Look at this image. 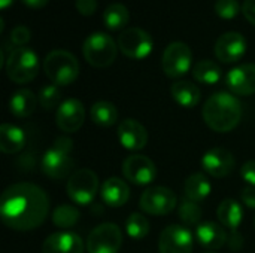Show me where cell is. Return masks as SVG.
<instances>
[{
    "label": "cell",
    "instance_id": "cell-34",
    "mask_svg": "<svg viewBox=\"0 0 255 253\" xmlns=\"http://www.w3.org/2000/svg\"><path fill=\"white\" fill-rule=\"evenodd\" d=\"M214 7L217 15L223 19H233L242 10V6L238 0H217Z\"/></svg>",
    "mask_w": 255,
    "mask_h": 253
},
{
    "label": "cell",
    "instance_id": "cell-18",
    "mask_svg": "<svg viewBox=\"0 0 255 253\" xmlns=\"http://www.w3.org/2000/svg\"><path fill=\"white\" fill-rule=\"evenodd\" d=\"M118 140L128 151H140L148 143V133L139 121L124 119L118 125Z\"/></svg>",
    "mask_w": 255,
    "mask_h": 253
},
{
    "label": "cell",
    "instance_id": "cell-5",
    "mask_svg": "<svg viewBox=\"0 0 255 253\" xmlns=\"http://www.w3.org/2000/svg\"><path fill=\"white\" fill-rule=\"evenodd\" d=\"M82 54L88 64L97 69H103L115 61L118 54V43L109 34L96 31L84 40Z\"/></svg>",
    "mask_w": 255,
    "mask_h": 253
},
{
    "label": "cell",
    "instance_id": "cell-2",
    "mask_svg": "<svg viewBox=\"0 0 255 253\" xmlns=\"http://www.w3.org/2000/svg\"><path fill=\"white\" fill-rule=\"evenodd\" d=\"M206 125L217 133H227L238 127L242 118V104L230 92L211 95L202 110Z\"/></svg>",
    "mask_w": 255,
    "mask_h": 253
},
{
    "label": "cell",
    "instance_id": "cell-3",
    "mask_svg": "<svg viewBox=\"0 0 255 253\" xmlns=\"http://www.w3.org/2000/svg\"><path fill=\"white\" fill-rule=\"evenodd\" d=\"M43 70L54 85L66 86L78 79L79 63L72 52L64 49H54L45 57Z\"/></svg>",
    "mask_w": 255,
    "mask_h": 253
},
{
    "label": "cell",
    "instance_id": "cell-17",
    "mask_svg": "<svg viewBox=\"0 0 255 253\" xmlns=\"http://www.w3.org/2000/svg\"><path fill=\"white\" fill-rule=\"evenodd\" d=\"M226 84L238 95L255 94V64H242L232 69L226 76Z\"/></svg>",
    "mask_w": 255,
    "mask_h": 253
},
{
    "label": "cell",
    "instance_id": "cell-8",
    "mask_svg": "<svg viewBox=\"0 0 255 253\" xmlns=\"http://www.w3.org/2000/svg\"><path fill=\"white\" fill-rule=\"evenodd\" d=\"M118 48L120 51L133 60L146 58L154 49V40L148 31L139 27H130L120 33L118 36Z\"/></svg>",
    "mask_w": 255,
    "mask_h": 253
},
{
    "label": "cell",
    "instance_id": "cell-35",
    "mask_svg": "<svg viewBox=\"0 0 255 253\" xmlns=\"http://www.w3.org/2000/svg\"><path fill=\"white\" fill-rule=\"evenodd\" d=\"M30 37H31V33H30V30L27 27H24V25L15 27L10 31V36H9V43L12 46L10 51L18 49V48H25V45L30 42Z\"/></svg>",
    "mask_w": 255,
    "mask_h": 253
},
{
    "label": "cell",
    "instance_id": "cell-25",
    "mask_svg": "<svg viewBox=\"0 0 255 253\" xmlns=\"http://www.w3.org/2000/svg\"><path fill=\"white\" fill-rule=\"evenodd\" d=\"M217 215L224 228H229L230 231L236 233V230L239 228V225L242 222L244 210H242V206L236 200L227 198L218 206Z\"/></svg>",
    "mask_w": 255,
    "mask_h": 253
},
{
    "label": "cell",
    "instance_id": "cell-41",
    "mask_svg": "<svg viewBox=\"0 0 255 253\" xmlns=\"http://www.w3.org/2000/svg\"><path fill=\"white\" fill-rule=\"evenodd\" d=\"M12 3L13 0H0V9H7Z\"/></svg>",
    "mask_w": 255,
    "mask_h": 253
},
{
    "label": "cell",
    "instance_id": "cell-16",
    "mask_svg": "<svg viewBox=\"0 0 255 253\" xmlns=\"http://www.w3.org/2000/svg\"><path fill=\"white\" fill-rule=\"evenodd\" d=\"M203 170L212 177L223 179L235 169V157L224 148H212L202 157Z\"/></svg>",
    "mask_w": 255,
    "mask_h": 253
},
{
    "label": "cell",
    "instance_id": "cell-21",
    "mask_svg": "<svg viewBox=\"0 0 255 253\" xmlns=\"http://www.w3.org/2000/svg\"><path fill=\"white\" fill-rule=\"evenodd\" d=\"M100 194H102L105 204L109 207H121L130 198L128 185L120 177H111L105 180V183L102 185Z\"/></svg>",
    "mask_w": 255,
    "mask_h": 253
},
{
    "label": "cell",
    "instance_id": "cell-1",
    "mask_svg": "<svg viewBox=\"0 0 255 253\" xmlns=\"http://www.w3.org/2000/svg\"><path fill=\"white\" fill-rule=\"evenodd\" d=\"M49 212V198L33 183H15L0 198V216L15 231H31L40 227Z\"/></svg>",
    "mask_w": 255,
    "mask_h": 253
},
{
    "label": "cell",
    "instance_id": "cell-4",
    "mask_svg": "<svg viewBox=\"0 0 255 253\" xmlns=\"http://www.w3.org/2000/svg\"><path fill=\"white\" fill-rule=\"evenodd\" d=\"M73 142L69 137H58L42 158V171L55 180L64 179L73 167Z\"/></svg>",
    "mask_w": 255,
    "mask_h": 253
},
{
    "label": "cell",
    "instance_id": "cell-23",
    "mask_svg": "<svg viewBox=\"0 0 255 253\" xmlns=\"http://www.w3.org/2000/svg\"><path fill=\"white\" fill-rule=\"evenodd\" d=\"M25 145L24 131L13 124H3L0 127V151L12 155L19 152Z\"/></svg>",
    "mask_w": 255,
    "mask_h": 253
},
{
    "label": "cell",
    "instance_id": "cell-30",
    "mask_svg": "<svg viewBox=\"0 0 255 253\" xmlns=\"http://www.w3.org/2000/svg\"><path fill=\"white\" fill-rule=\"evenodd\" d=\"M79 216L81 215L76 207H73L70 204H61L54 210L52 222L58 228H72L78 222Z\"/></svg>",
    "mask_w": 255,
    "mask_h": 253
},
{
    "label": "cell",
    "instance_id": "cell-12",
    "mask_svg": "<svg viewBox=\"0 0 255 253\" xmlns=\"http://www.w3.org/2000/svg\"><path fill=\"white\" fill-rule=\"evenodd\" d=\"M123 174L134 185H149L157 177V167L148 157L136 154L123 163Z\"/></svg>",
    "mask_w": 255,
    "mask_h": 253
},
{
    "label": "cell",
    "instance_id": "cell-40",
    "mask_svg": "<svg viewBox=\"0 0 255 253\" xmlns=\"http://www.w3.org/2000/svg\"><path fill=\"white\" fill-rule=\"evenodd\" d=\"M21 1L30 9H42L49 0H21Z\"/></svg>",
    "mask_w": 255,
    "mask_h": 253
},
{
    "label": "cell",
    "instance_id": "cell-14",
    "mask_svg": "<svg viewBox=\"0 0 255 253\" xmlns=\"http://www.w3.org/2000/svg\"><path fill=\"white\" fill-rule=\"evenodd\" d=\"M85 121V107L76 98L64 100L55 113L57 127L64 133H75L78 131Z\"/></svg>",
    "mask_w": 255,
    "mask_h": 253
},
{
    "label": "cell",
    "instance_id": "cell-20",
    "mask_svg": "<svg viewBox=\"0 0 255 253\" xmlns=\"http://www.w3.org/2000/svg\"><path fill=\"white\" fill-rule=\"evenodd\" d=\"M196 239L200 246L208 251H218L227 242V233L223 225L215 222H203L196 228Z\"/></svg>",
    "mask_w": 255,
    "mask_h": 253
},
{
    "label": "cell",
    "instance_id": "cell-15",
    "mask_svg": "<svg viewBox=\"0 0 255 253\" xmlns=\"http://www.w3.org/2000/svg\"><path fill=\"white\" fill-rule=\"evenodd\" d=\"M215 55L223 63H236L247 52V40L238 31H229L218 37L214 46Z\"/></svg>",
    "mask_w": 255,
    "mask_h": 253
},
{
    "label": "cell",
    "instance_id": "cell-7",
    "mask_svg": "<svg viewBox=\"0 0 255 253\" xmlns=\"http://www.w3.org/2000/svg\"><path fill=\"white\" fill-rule=\"evenodd\" d=\"M69 198L79 206H88L93 203L99 192V177L90 169L75 171L66 186Z\"/></svg>",
    "mask_w": 255,
    "mask_h": 253
},
{
    "label": "cell",
    "instance_id": "cell-24",
    "mask_svg": "<svg viewBox=\"0 0 255 253\" xmlns=\"http://www.w3.org/2000/svg\"><path fill=\"white\" fill-rule=\"evenodd\" d=\"M170 92H172V97L173 100L185 107V109H191V107H196L200 101V89L197 85H194L193 82L190 81H178L172 85L170 88Z\"/></svg>",
    "mask_w": 255,
    "mask_h": 253
},
{
    "label": "cell",
    "instance_id": "cell-26",
    "mask_svg": "<svg viewBox=\"0 0 255 253\" xmlns=\"http://www.w3.org/2000/svg\"><path fill=\"white\" fill-rule=\"evenodd\" d=\"M184 191H185L187 198L199 203L209 197V194L212 191V185L203 173H194L185 180Z\"/></svg>",
    "mask_w": 255,
    "mask_h": 253
},
{
    "label": "cell",
    "instance_id": "cell-31",
    "mask_svg": "<svg viewBox=\"0 0 255 253\" xmlns=\"http://www.w3.org/2000/svg\"><path fill=\"white\" fill-rule=\"evenodd\" d=\"M126 231L127 236L133 240H142L149 233V222L140 213H131L126 221Z\"/></svg>",
    "mask_w": 255,
    "mask_h": 253
},
{
    "label": "cell",
    "instance_id": "cell-22",
    "mask_svg": "<svg viewBox=\"0 0 255 253\" xmlns=\"http://www.w3.org/2000/svg\"><path fill=\"white\" fill-rule=\"evenodd\" d=\"M39 100L30 89H18L10 95L9 110L16 118H28L34 113Z\"/></svg>",
    "mask_w": 255,
    "mask_h": 253
},
{
    "label": "cell",
    "instance_id": "cell-38",
    "mask_svg": "<svg viewBox=\"0 0 255 253\" xmlns=\"http://www.w3.org/2000/svg\"><path fill=\"white\" fill-rule=\"evenodd\" d=\"M242 201L250 209H255V186H247L242 191Z\"/></svg>",
    "mask_w": 255,
    "mask_h": 253
},
{
    "label": "cell",
    "instance_id": "cell-29",
    "mask_svg": "<svg viewBox=\"0 0 255 253\" xmlns=\"http://www.w3.org/2000/svg\"><path fill=\"white\" fill-rule=\"evenodd\" d=\"M91 119L102 127H112L118 121V110L111 101H97L91 107Z\"/></svg>",
    "mask_w": 255,
    "mask_h": 253
},
{
    "label": "cell",
    "instance_id": "cell-6",
    "mask_svg": "<svg viewBox=\"0 0 255 253\" xmlns=\"http://www.w3.org/2000/svg\"><path fill=\"white\" fill-rule=\"evenodd\" d=\"M39 72L37 54L30 48H18L9 52L6 60L7 78L15 84H27Z\"/></svg>",
    "mask_w": 255,
    "mask_h": 253
},
{
    "label": "cell",
    "instance_id": "cell-11",
    "mask_svg": "<svg viewBox=\"0 0 255 253\" xmlns=\"http://www.w3.org/2000/svg\"><path fill=\"white\" fill-rule=\"evenodd\" d=\"M193 63L191 48L184 42H172L163 52L161 66L169 78H181L190 72Z\"/></svg>",
    "mask_w": 255,
    "mask_h": 253
},
{
    "label": "cell",
    "instance_id": "cell-36",
    "mask_svg": "<svg viewBox=\"0 0 255 253\" xmlns=\"http://www.w3.org/2000/svg\"><path fill=\"white\" fill-rule=\"evenodd\" d=\"M97 4H99L97 0H76V3H75L78 12L85 16L93 15L97 10Z\"/></svg>",
    "mask_w": 255,
    "mask_h": 253
},
{
    "label": "cell",
    "instance_id": "cell-27",
    "mask_svg": "<svg viewBox=\"0 0 255 253\" xmlns=\"http://www.w3.org/2000/svg\"><path fill=\"white\" fill-rule=\"evenodd\" d=\"M130 19V12L123 3H112L103 12V24L111 31L123 30Z\"/></svg>",
    "mask_w": 255,
    "mask_h": 253
},
{
    "label": "cell",
    "instance_id": "cell-32",
    "mask_svg": "<svg viewBox=\"0 0 255 253\" xmlns=\"http://www.w3.org/2000/svg\"><path fill=\"white\" fill-rule=\"evenodd\" d=\"M179 218L185 225H197L199 221L202 219V207L199 206V203L190 200V198H184L179 204Z\"/></svg>",
    "mask_w": 255,
    "mask_h": 253
},
{
    "label": "cell",
    "instance_id": "cell-42",
    "mask_svg": "<svg viewBox=\"0 0 255 253\" xmlns=\"http://www.w3.org/2000/svg\"><path fill=\"white\" fill-rule=\"evenodd\" d=\"M208 253H214V252H208Z\"/></svg>",
    "mask_w": 255,
    "mask_h": 253
},
{
    "label": "cell",
    "instance_id": "cell-19",
    "mask_svg": "<svg viewBox=\"0 0 255 253\" xmlns=\"http://www.w3.org/2000/svg\"><path fill=\"white\" fill-rule=\"evenodd\" d=\"M42 253H84L82 239L70 231L51 234L42 246Z\"/></svg>",
    "mask_w": 255,
    "mask_h": 253
},
{
    "label": "cell",
    "instance_id": "cell-37",
    "mask_svg": "<svg viewBox=\"0 0 255 253\" xmlns=\"http://www.w3.org/2000/svg\"><path fill=\"white\" fill-rule=\"evenodd\" d=\"M241 176L250 186H255V161H247L242 166Z\"/></svg>",
    "mask_w": 255,
    "mask_h": 253
},
{
    "label": "cell",
    "instance_id": "cell-9",
    "mask_svg": "<svg viewBox=\"0 0 255 253\" xmlns=\"http://www.w3.org/2000/svg\"><path fill=\"white\" fill-rule=\"evenodd\" d=\"M123 245V233L115 224L96 227L87 239L88 253H118Z\"/></svg>",
    "mask_w": 255,
    "mask_h": 253
},
{
    "label": "cell",
    "instance_id": "cell-10",
    "mask_svg": "<svg viewBox=\"0 0 255 253\" xmlns=\"http://www.w3.org/2000/svg\"><path fill=\"white\" fill-rule=\"evenodd\" d=\"M178 204V197L176 194L164 186H152L143 191L139 200L140 209L154 216H164L170 212L175 210Z\"/></svg>",
    "mask_w": 255,
    "mask_h": 253
},
{
    "label": "cell",
    "instance_id": "cell-39",
    "mask_svg": "<svg viewBox=\"0 0 255 253\" xmlns=\"http://www.w3.org/2000/svg\"><path fill=\"white\" fill-rule=\"evenodd\" d=\"M242 12L245 18L255 25V0H245L242 4Z\"/></svg>",
    "mask_w": 255,
    "mask_h": 253
},
{
    "label": "cell",
    "instance_id": "cell-13",
    "mask_svg": "<svg viewBox=\"0 0 255 253\" xmlns=\"http://www.w3.org/2000/svg\"><path fill=\"white\" fill-rule=\"evenodd\" d=\"M193 234L182 225H170L163 230L158 240L160 253H191Z\"/></svg>",
    "mask_w": 255,
    "mask_h": 253
},
{
    "label": "cell",
    "instance_id": "cell-28",
    "mask_svg": "<svg viewBox=\"0 0 255 253\" xmlns=\"http://www.w3.org/2000/svg\"><path fill=\"white\" fill-rule=\"evenodd\" d=\"M193 76L200 84L215 85L220 82V79L223 76V70L217 63H214L211 60H203V61H199L193 67Z\"/></svg>",
    "mask_w": 255,
    "mask_h": 253
},
{
    "label": "cell",
    "instance_id": "cell-33",
    "mask_svg": "<svg viewBox=\"0 0 255 253\" xmlns=\"http://www.w3.org/2000/svg\"><path fill=\"white\" fill-rule=\"evenodd\" d=\"M37 100H39V104L46 109V110H51V109H55L58 104H61V91H60V86L51 84V85H45L40 91H39V95H37Z\"/></svg>",
    "mask_w": 255,
    "mask_h": 253
}]
</instances>
